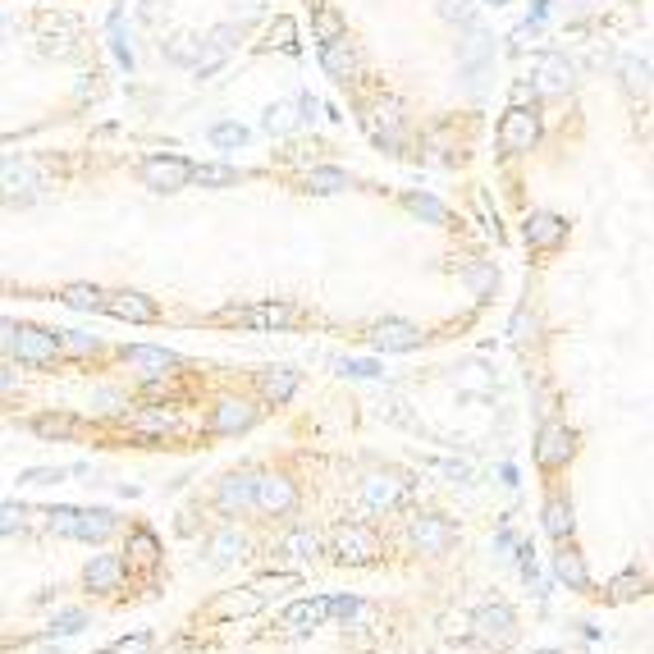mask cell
Here are the masks:
<instances>
[{"mask_svg": "<svg viewBox=\"0 0 654 654\" xmlns=\"http://www.w3.org/2000/svg\"><path fill=\"white\" fill-rule=\"evenodd\" d=\"M325 78L380 151L462 161L499 42L476 0H302Z\"/></svg>", "mask_w": 654, "mask_h": 654, "instance_id": "cell-1", "label": "cell"}, {"mask_svg": "<svg viewBox=\"0 0 654 654\" xmlns=\"http://www.w3.org/2000/svg\"><path fill=\"white\" fill-rule=\"evenodd\" d=\"M302 321V311L289 302H257V307H220L215 325H238V330H289Z\"/></svg>", "mask_w": 654, "mask_h": 654, "instance_id": "cell-2", "label": "cell"}, {"mask_svg": "<svg viewBox=\"0 0 654 654\" xmlns=\"http://www.w3.org/2000/svg\"><path fill=\"white\" fill-rule=\"evenodd\" d=\"M5 348H10L19 362L42 366V362H51V357H55L60 339L46 334V330H28V325H5Z\"/></svg>", "mask_w": 654, "mask_h": 654, "instance_id": "cell-3", "label": "cell"}, {"mask_svg": "<svg viewBox=\"0 0 654 654\" xmlns=\"http://www.w3.org/2000/svg\"><path fill=\"white\" fill-rule=\"evenodd\" d=\"M188 179H193V165L188 161H165V156H156V161L142 165V183L156 188V193H174V188H183Z\"/></svg>", "mask_w": 654, "mask_h": 654, "instance_id": "cell-4", "label": "cell"}, {"mask_svg": "<svg viewBox=\"0 0 654 654\" xmlns=\"http://www.w3.org/2000/svg\"><path fill=\"white\" fill-rule=\"evenodd\" d=\"M101 311H110V316H119V321H138V325H151L161 311H156V302H147L142 293H115V298H106V307Z\"/></svg>", "mask_w": 654, "mask_h": 654, "instance_id": "cell-5", "label": "cell"}, {"mask_svg": "<svg viewBox=\"0 0 654 654\" xmlns=\"http://www.w3.org/2000/svg\"><path fill=\"white\" fill-rule=\"evenodd\" d=\"M334 613V600H298V604H289V609H284V627H289V632H311V627H316V622H325Z\"/></svg>", "mask_w": 654, "mask_h": 654, "instance_id": "cell-6", "label": "cell"}, {"mask_svg": "<svg viewBox=\"0 0 654 654\" xmlns=\"http://www.w3.org/2000/svg\"><path fill=\"white\" fill-rule=\"evenodd\" d=\"M476 632L485 636V645H508V641H513V613H508L504 604L481 609V613H476Z\"/></svg>", "mask_w": 654, "mask_h": 654, "instance_id": "cell-7", "label": "cell"}, {"mask_svg": "<svg viewBox=\"0 0 654 654\" xmlns=\"http://www.w3.org/2000/svg\"><path fill=\"white\" fill-rule=\"evenodd\" d=\"M261 595L257 586L252 590H229V595H220V600L211 604V618H247V613H257L261 609Z\"/></svg>", "mask_w": 654, "mask_h": 654, "instance_id": "cell-8", "label": "cell"}, {"mask_svg": "<svg viewBox=\"0 0 654 654\" xmlns=\"http://www.w3.org/2000/svg\"><path fill=\"white\" fill-rule=\"evenodd\" d=\"M334 554L344 558V563H366V558L376 554V536L362 531V526H348V531H339V540H334Z\"/></svg>", "mask_w": 654, "mask_h": 654, "instance_id": "cell-9", "label": "cell"}, {"mask_svg": "<svg viewBox=\"0 0 654 654\" xmlns=\"http://www.w3.org/2000/svg\"><path fill=\"white\" fill-rule=\"evenodd\" d=\"M572 453V430L568 426H545L540 430V444H536V458L545 467H558V462H568Z\"/></svg>", "mask_w": 654, "mask_h": 654, "instance_id": "cell-10", "label": "cell"}, {"mask_svg": "<svg viewBox=\"0 0 654 654\" xmlns=\"http://www.w3.org/2000/svg\"><path fill=\"white\" fill-rule=\"evenodd\" d=\"M526 243L531 247H558L563 243V220L554 211H531L526 220Z\"/></svg>", "mask_w": 654, "mask_h": 654, "instance_id": "cell-11", "label": "cell"}, {"mask_svg": "<svg viewBox=\"0 0 654 654\" xmlns=\"http://www.w3.org/2000/svg\"><path fill=\"white\" fill-rule=\"evenodd\" d=\"M417 325H408V321H385L376 330V348L380 353H408V348H417Z\"/></svg>", "mask_w": 654, "mask_h": 654, "instance_id": "cell-12", "label": "cell"}, {"mask_svg": "<svg viewBox=\"0 0 654 654\" xmlns=\"http://www.w3.org/2000/svg\"><path fill=\"white\" fill-rule=\"evenodd\" d=\"M412 540H417L421 549H430V554H444V549L453 545V526L440 522V517H421V522L412 526Z\"/></svg>", "mask_w": 654, "mask_h": 654, "instance_id": "cell-13", "label": "cell"}, {"mask_svg": "<svg viewBox=\"0 0 654 654\" xmlns=\"http://www.w3.org/2000/svg\"><path fill=\"white\" fill-rule=\"evenodd\" d=\"M257 499H261V508H270V513H289V508L298 504L293 485L279 481V476H266V481H257Z\"/></svg>", "mask_w": 654, "mask_h": 654, "instance_id": "cell-14", "label": "cell"}, {"mask_svg": "<svg viewBox=\"0 0 654 654\" xmlns=\"http://www.w3.org/2000/svg\"><path fill=\"white\" fill-rule=\"evenodd\" d=\"M119 577H124V563H119L115 554H97L87 563V586L92 590H115Z\"/></svg>", "mask_w": 654, "mask_h": 654, "instance_id": "cell-15", "label": "cell"}, {"mask_svg": "<svg viewBox=\"0 0 654 654\" xmlns=\"http://www.w3.org/2000/svg\"><path fill=\"white\" fill-rule=\"evenodd\" d=\"M124 362H133V366H147L151 376H161L165 366H179V357L170 353V348H124Z\"/></svg>", "mask_w": 654, "mask_h": 654, "instance_id": "cell-16", "label": "cell"}, {"mask_svg": "<svg viewBox=\"0 0 654 654\" xmlns=\"http://www.w3.org/2000/svg\"><path fill=\"white\" fill-rule=\"evenodd\" d=\"M252 421H257V412H252V408H243V403H220L215 417H211V426L225 430V435H234V430H247Z\"/></svg>", "mask_w": 654, "mask_h": 654, "instance_id": "cell-17", "label": "cell"}, {"mask_svg": "<svg viewBox=\"0 0 654 654\" xmlns=\"http://www.w3.org/2000/svg\"><path fill=\"white\" fill-rule=\"evenodd\" d=\"M110 531H115V517H110L106 508H97V513H78V522H74L78 540H106Z\"/></svg>", "mask_w": 654, "mask_h": 654, "instance_id": "cell-18", "label": "cell"}, {"mask_svg": "<svg viewBox=\"0 0 654 654\" xmlns=\"http://www.w3.org/2000/svg\"><path fill=\"white\" fill-rule=\"evenodd\" d=\"M261 389H266V398L284 403V398L298 389V371H289V366H275V371H266V376H261Z\"/></svg>", "mask_w": 654, "mask_h": 654, "instance_id": "cell-19", "label": "cell"}, {"mask_svg": "<svg viewBox=\"0 0 654 654\" xmlns=\"http://www.w3.org/2000/svg\"><path fill=\"white\" fill-rule=\"evenodd\" d=\"M28 426H33L42 440H69V435H78V421L74 417H33Z\"/></svg>", "mask_w": 654, "mask_h": 654, "instance_id": "cell-20", "label": "cell"}, {"mask_svg": "<svg viewBox=\"0 0 654 654\" xmlns=\"http://www.w3.org/2000/svg\"><path fill=\"white\" fill-rule=\"evenodd\" d=\"M65 302H69V307H78V311H97V307H106V293L92 289V284H69Z\"/></svg>", "mask_w": 654, "mask_h": 654, "instance_id": "cell-21", "label": "cell"}, {"mask_svg": "<svg viewBox=\"0 0 654 654\" xmlns=\"http://www.w3.org/2000/svg\"><path fill=\"white\" fill-rule=\"evenodd\" d=\"M554 572H558V581H568L572 590L586 586V568H581V558H577V554H568V549H563V554L554 558Z\"/></svg>", "mask_w": 654, "mask_h": 654, "instance_id": "cell-22", "label": "cell"}, {"mask_svg": "<svg viewBox=\"0 0 654 654\" xmlns=\"http://www.w3.org/2000/svg\"><path fill=\"white\" fill-rule=\"evenodd\" d=\"M193 179L202 188H229V183H238V170H229V165H197Z\"/></svg>", "mask_w": 654, "mask_h": 654, "instance_id": "cell-23", "label": "cell"}, {"mask_svg": "<svg viewBox=\"0 0 654 654\" xmlns=\"http://www.w3.org/2000/svg\"><path fill=\"white\" fill-rule=\"evenodd\" d=\"M408 211L412 215H421V220H430V225H449V211H444L435 197H421V193H412L408 197Z\"/></svg>", "mask_w": 654, "mask_h": 654, "instance_id": "cell-24", "label": "cell"}, {"mask_svg": "<svg viewBox=\"0 0 654 654\" xmlns=\"http://www.w3.org/2000/svg\"><path fill=\"white\" fill-rule=\"evenodd\" d=\"M545 531H549V536H568V531H572V513H568L563 499H549V504H545Z\"/></svg>", "mask_w": 654, "mask_h": 654, "instance_id": "cell-25", "label": "cell"}, {"mask_svg": "<svg viewBox=\"0 0 654 654\" xmlns=\"http://www.w3.org/2000/svg\"><path fill=\"white\" fill-rule=\"evenodd\" d=\"M307 188H311V193H339V188H348V174H339V170H311L307 174Z\"/></svg>", "mask_w": 654, "mask_h": 654, "instance_id": "cell-26", "label": "cell"}, {"mask_svg": "<svg viewBox=\"0 0 654 654\" xmlns=\"http://www.w3.org/2000/svg\"><path fill=\"white\" fill-rule=\"evenodd\" d=\"M467 284H472V289L481 293V298H490L494 284H499V275H494V266H485V261H481V266L467 270Z\"/></svg>", "mask_w": 654, "mask_h": 654, "instance_id": "cell-27", "label": "cell"}, {"mask_svg": "<svg viewBox=\"0 0 654 654\" xmlns=\"http://www.w3.org/2000/svg\"><path fill=\"white\" fill-rule=\"evenodd\" d=\"M316 536H311V531H293V536H284V554H293V558H311L316 554Z\"/></svg>", "mask_w": 654, "mask_h": 654, "instance_id": "cell-28", "label": "cell"}, {"mask_svg": "<svg viewBox=\"0 0 654 654\" xmlns=\"http://www.w3.org/2000/svg\"><path fill=\"white\" fill-rule=\"evenodd\" d=\"M133 426H138L142 435H165V430H174V417H165V412H142Z\"/></svg>", "mask_w": 654, "mask_h": 654, "instance_id": "cell-29", "label": "cell"}, {"mask_svg": "<svg viewBox=\"0 0 654 654\" xmlns=\"http://www.w3.org/2000/svg\"><path fill=\"white\" fill-rule=\"evenodd\" d=\"M129 549H133V558H138V563H156V540H151L147 531H138V536L129 540Z\"/></svg>", "mask_w": 654, "mask_h": 654, "instance_id": "cell-30", "label": "cell"}, {"mask_svg": "<svg viewBox=\"0 0 654 654\" xmlns=\"http://www.w3.org/2000/svg\"><path fill=\"white\" fill-rule=\"evenodd\" d=\"M366 499H371V504H394V499H398V485H389V481H380V476H376V481L366 485Z\"/></svg>", "mask_w": 654, "mask_h": 654, "instance_id": "cell-31", "label": "cell"}, {"mask_svg": "<svg viewBox=\"0 0 654 654\" xmlns=\"http://www.w3.org/2000/svg\"><path fill=\"white\" fill-rule=\"evenodd\" d=\"M247 494H252V490H247V485L234 476V481H225V490H220V504H225V508H234V504H243Z\"/></svg>", "mask_w": 654, "mask_h": 654, "instance_id": "cell-32", "label": "cell"}, {"mask_svg": "<svg viewBox=\"0 0 654 654\" xmlns=\"http://www.w3.org/2000/svg\"><path fill=\"white\" fill-rule=\"evenodd\" d=\"M289 586H298V577H293V572H279V577H257L261 595H270V590H289Z\"/></svg>", "mask_w": 654, "mask_h": 654, "instance_id": "cell-33", "label": "cell"}, {"mask_svg": "<svg viewBox=\"0 0 654 654\" xmlns=\"http://www.w3.org/2000/svg\"><path fill=\"white\" fill-rule=\"evenodd\" d=\"M106 654H151V636H133V641H119L115 650Z\"/></svg>", "mask_w": 654, "mask_h": 654, "instance_id": "cell-34", "label": "cell"}, {"mask_svg": "<svg viewBox=\"0 0 654 654\" xmlns=\"http://www.w3.org/2000/svg\"><path fill=\"white\" fill-rule=\"evenodd\" d=\"M641 590V577L636 572H622V577H613V595H636Z\"/></svg>", "mask_w": 654, "mask_h": 654, "instance_id": "cell-35", "label": "cell"}, {"mask_svg": "<svg viewBox=\"0 0 654 654\" xmlns=\"http://www.w3.org/2000/svg\"><path fill=\"white\" fill-rule=\"evenodd\" d=\"M65 344L74 348V353H92V348H97V339H92V334H78V330H69V334H65Z\"/></svg>", "mask_w": 654, "mask_h": 654, "instance_id": "cell-36", "label": "cell"}, {"mask_svg": "<svg viewBox=\"0 0 654 654\" xmlns=\"http://www.w3.org/2000/svg\"><path fill=\"white\" fill-rule=\"evenodd\" d=\"M435 472L453 476V481H467V476H472V467H467V462H435Z\"/></svg>", "mask_w": 654, "mask_h": 654, "instance_id": "cell-37", "label": "cell"}, {"mask_svg": "<svg viewBox=\"0 0 654 654\" xmlns=\"http://www.w3.org/2000/svg\"><path fill=\"white\" fill-rule=\"evenodd\" d=\"M55 627H60V632H78V627H83V613H78V609H65V613H60V618H55Z\"/></svg>", "mask_w": 654, "mask_h": 654, "instance_id": "cell-38", "label": "cell"}, {"mask_svg": "<svg viewBox=\"0 0 654 654\" xmlns=\"http://www.w3.org/2000/svg\"><path fill=\"white\" fill-rule=\"evenodd\" d=\"M234 549H238V536H220V540H215V558H220V563H229Z\"/></svg>", "mask_w": 654, "mask_h": 654, "instance_id": "cell-39", "label": "cell"}, {"mask_svg": "<svg viewBox=\"0 0 654 654\" xmlns=\"http://www.w3.org/2000/svg\"><path fill=\"white\" fill-rule=\"evenodd\" d=\"M19 508H14V504H5V508H0V531H5V536H10V531H14V526H19Z\"/></svg>", "mask_w": 654, "mask_h": 654, "instance_id": "cell-40", "label": "cell"}, {"mask_svg": "<svg viewBox=\"0 0 654 654\" xmlns=\"http://www.w3.org/2000/svg\"><path fill=\"white\" fill-rule=\"evenodd\" d=\"M526 330H536V321H531L526 311H517L513 316V339H526Z\"/></svg>", "mask_w": 654, "mask_h": 654, "instance_id": "cell-41", "label": "cell"}, {"mask_svg": "<svg viewBox=\"0 0 654 654\" xmlns=\"http://www.w3.org/2000/svg\"><path fill=\"white\" fill-rule=\"evenodd\" d=\"M215 142H220V147H234V142H243V129H215Z\"/></svg>", "mask_w": 654, "mask_h": 654, "instance_id": "cell-42", "label": "cell"}, {"mask_svg": "<svg viewBox=\"0 0 654 654\" xmlns=\"http://www.w3.org/2000/svg\"><path fill=\"white\" fill-rule=\"evenodd\" d=\"M348 376H376V362H348Z\"/></svg>", "mask_w": 654, "mask_h": 654, "instance_id": "cell-43", "label": "cell"}, {"mask_svg": "<svg viewBox=\"0 0 654 654\" xmlns=\"http://www.w3.org/2000/svg\"><path fill=\"white\" fill-rule=\"evenodd\" d=\"M65 472H23V481H33V485H46V481H60Z\"/></svg>", "mask_w": 654, "mask_h": 654, "instance_id": "cell-44", "label": "cell"}, {"mask_svg": "<svg viewBox=\"0 0 654 654\" xmlns=\"http://www.w3.org/2000/svg\"><path fill=\"white\" fill-rule=\"evenodd\" d=\"M540 654H558V650H540Z\"/></svg>", "mask_w": 654, "mask_h": 654, "instance_id": "cell-45", "label": "cell"}]
</instances>
